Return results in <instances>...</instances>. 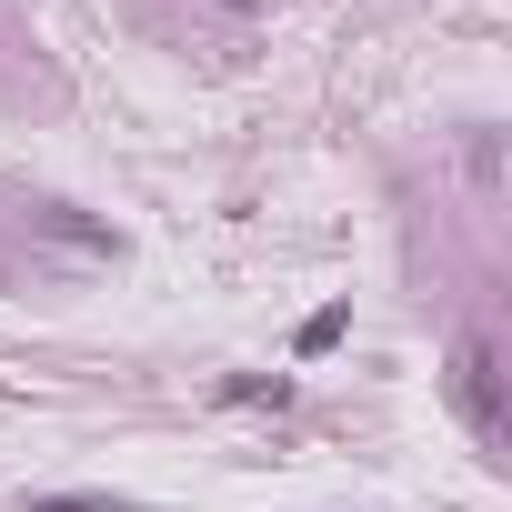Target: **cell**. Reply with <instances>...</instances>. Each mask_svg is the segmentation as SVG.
<instances>
[{"label": "cell", "instance_id": "6da1fadb", "mask_svg": "<svg viewBox=\"0 0 512 512\" xmlns=\"http://www.w3.org/2000/svg\"><path fill=\"white\" fill-rule=\"evenodd\" d=\"M452 402H462L472 442H502V362H492V332H462L452 342Z\"/></svg>", "mask_w": 512, "mask_h": 512}, {"label": "cell", "instance_id": "7a4b0ae2", "mask_svg": "<svg viewBox=\"0 0 512 512\" xmlns=\"http://www.w3.org/2000/svg\"><path fill=\"white\" fill-rule=\"evenodd\" d=\"M21 512H111L101 492H51V502H21Z\"/></svg>", "mask_w": 512, "mask_h": 512}]
</instances>
